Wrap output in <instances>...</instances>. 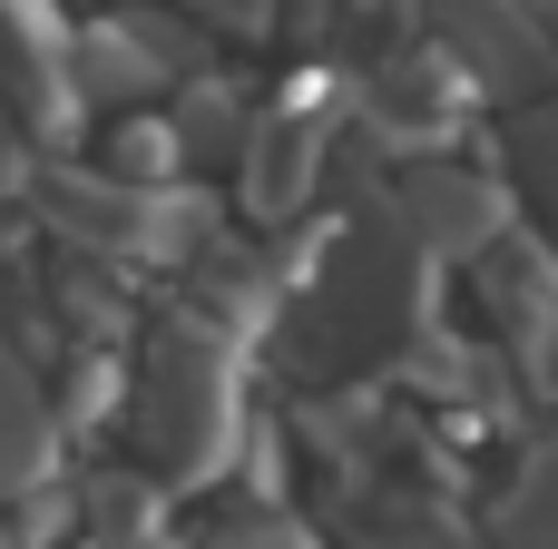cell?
Instances as JSON below:
<instances>
[{
    "label": "cell",
    "mask_w": 558,
    "mask_h": 549,
    "mask_svg": "<svg viewBox=\"0 0 558 549\" xmlns=\"http://www.w3.org/2000/svg\"><path fill=\"white\" fill-rule=\"evenodd\" d=\"M432 324V255L392 226V206H343L294 265L284 295V363L333 393V383H383L402 344Z\"/></svg>",
    "instance_id": "6da1fadb"
},
{
    "label": "cell",
    "mask_w": 558,
    "mask_h": 549,
    "mask_svg": "<svg viewBox=\"0 0 558 549\" xmlns=\"http://www.w3.org/2000/svg\"><path fill=\"white\" fill-rule=\"evenodd\" d=\"M128 432L147 452L157 481L196 491L235 462V432H245V383H235V344L196 334V324H167L147 334V354L128 363Z\"/></svg>",
    "instance_id": "7a4b0ae2"
},
{
    "label": "cell",
    "mask_w": 558,
    "mask_h": 549,
    "mask_svg": "<svg viewBox=\"0 0 558 549\" xmlns=\"http://www.w3.org/2000/svg\"><path fill=\"white\" fill-rule=\"evenodd\" d=\"M39 206V226L69 246V255H108V265H177L206 226V206H177V187H128L108 167H29L20 187Z\"/></svg>",
    "instance_id": "3957f363"
},
{
    "label": "cell",
    "mask_w": 558,
    "mask_h": 549,
    "mask_svg": "<svg viewBox=\"0 0 558 549\" xmlns=\"http://www.w3.org/2000/svg\"><path fill=\"white\" fill-rule=\"evenodd\" d=\"M383 20H412L471 88H490V98H530L539 79L558 69L549 49V20L530 10V0H373Z\"/></svg>",
    "instance_id": "277c9868"
},
{
    "label": "cell",
    "mask_w": 558,
    "mask_h": 549,
    "mask_svg": "<svg viewBox=\"0 0 558 549\" xmlns=\"http://www.w3.org/2000/svg\"><path fill=\"white\" fill-rule=\"evenodd\" d=\"M69 69H78V98L137 108V98H167L177 79H196L206 39H196V20H167V0H128V10H108L98 29L69 39Z\"/></svg>",
    "instance_id": "5b68a950"
},
{
    "label": "cell",
    "mask_w": 558,
    "mask_h": 549,
    "mask_svg": "<svg viewBox=\"0 0 558 549\" xmlns=\"http://www.w3.org/2000/svg\"><path fill=\"white\" fill-rule=\"evenodd\" d=\"M392 226L432 255V265H471L500 226H510V187L490 167H461L441 147H412V167L392 177Z\"/></svg>",
    "instance_id": "8992f818"
},
{
    "label": "cell",
    "mask_w": 558,
    "mask_h": 549,
    "mask_svg": "<svg viewBox=\"0 0 558 549\" xmlns=\"http://www.w3.org/2000/svg\"><path fill=\"white\" fill-rule=\"evenodd\" d=\"M471 275H481L500 363H520L530 383L558 373V246L539 236V226H500V236L471 255Z\"/></svg>",
    "instance_id": "52a82bcc"
},
{
    "label": "cell",
    "mask_w": 558,
    "mask_h": 549,
    "mask_svg": "<svg viewBox=\"0 0 558 549\" xmlns=\"http://www.w3.org/2000/svg\"><path fill=\"white\" fill-rule=\"evenodd\" d=\"M471 98H481V88H471L432 39H412V20H402V39H392L373 69H353V108H363V128H373L383 147H441Z\"/></svg>",
    "instance_id": "ba28073f"
},
{
    "label": "cell",
    "mask_w": 558,
    "mask_h": 549,
    "mask_svg": "<svg viewBox=\"0 0 558 549\" xmlns=\"http://www.w3.org/2000/svg\"><path fill=\"white\" fill-rule=\"evenodd\" d=\"M333 167V108H324V79H304L294 98L255 108L245 118V206L255 226H284Z\"/></svg>",
    "instance_id": "9c48e42d"
},
{
    "label": "cell",
    "mask_w": 558,
    "mask_h": 549,
    "mask_svg": "<svg viewBox=\"0 0 558 549\" xmlns=\"http://www.w3.org/2000/svg\"><path fill=\"white\" fill-rule=\"evenodd\" d=\"M0 108L29 128V147H59L78 128V69L49 0H0Z\"/></svg>",
    "instance_id": "30bf717a"
},
{
    "label": "cell",
    "mask_w": 558,
    "mask_h": 549,
    "mask_svg": "<svg viewBox=\"0 0 558 549\" xmlns=\"http://www.w3.org/2000/svg\"><path fill=\"white\" fill-rule=\"evenodd\" d=\"M49 452H59V413H49L29 354L0 334V501L29 491V481H49Z\"/></svg>",
    "instance_id": "8fae6325"
},
{
    "label": "cell",
    "mask_w": 558,
    "mask_h": 549,
    "mask_svg": "<svg viewBox=\"0 0 558 549\" xmlns=\"http://www.w3.org/2000/svg\"><path fill=\"white\" fill-rule=\"evenodd\" d=\"M343 540L353 549H471V530L432 491H353L343 501Z\"/></svg>",
    "instance_id": "7c38bea8"
},
{
    "label": "cell",
    "mask_w": 558,
    "mask_h": 549,
    "mask_svg": "<svg viewBox=\"0 0 558 549\" xmlns=\"http://www.w3.org/2000/svg\"><path fill=\"white\" fill-rule=\"evenodd\" d=\"M500 540H510V549H558V432L530 452V472L510 481V501H500Z\"/></svg>",
    "instance_id": "4fadbf2b"
},
{
    "label": "cell",
    "mask_w": 558,
    "mask_h": 549,
    "mask_svg": "<svg viewBox=\"0 0 558 549\" xmlns=\"http://www.w3.org/2000/svg\"><path fill=\"white\" fill-rule=\"evenodd\" d=\"M98 167L128 177V187H177V177H186V147H177L167 118H118V138L98 147Z\"/></svg>",
    "instance_id": "5bb4252c"
},
{
    "label": "cell",
    "mask_w": 558,
    "mask_h": 549,
    "mask_svg": "<svg viewBox=\"0 0 558 549\" xmlns=\"http://www.w3.org/2000/svg\"><path fill=\"white\" fill-rule=\"evenodd\" d=\"M510 167H520V187H530V206L558 226V98L539 108H520V128H510Z\"/></svg>",
    "instance_id": "9a60e30c"
},
{
    "label": "cell",
    "mask_w": 558,
    "mask_h": 549,
    "mask_svg": "<svg viewBox=\"0 0 558 549\" xmlns=\"http://www.w3.org/2000/svg\"><path fill=\"white\" fill-rule=\"evenodd\" d=\"M206 549H314V540H304V530H294V521H284L275 501H255V511L216 521V530H206Z\"/></svg>",
    "instance_id": "2e32d148"
},
{
    "label": "cell",
    "mask_w": 558,
    "mask_h": 549,
    "mask_svg": "<svg viewBox=\"0 0 558 549\" xmlns=\"http://www.w3.org/2000/svg\"><path fill=\"white\" fill-rule=\"evenodd\" d=\"M177 20H196V29H226V39H265L275 29V0H167Z\"/></svg>",
    "instance_id": "e0dca14e"
},
{
    "label": "cell",
    "mask_w": 558,
    "mask_h": 549,
    "mask_svg": "<svg viewBox=\"0 0 558 549\" xmlns=\"http://www.w3.org/2000/svg\"><path fill=\"white\" fill-rule=\"evenodd\" d=\"M29 167H39V147H29V128H20V118L0 108V206H10V196L29 187Z\"/></svg>",
    "instance_id": "ac0fdd59"
},
{
    "label": "cell",
    "mask_w": 558,
    "mask_h": 549,
    "mask_svg": "<svg viewBox=\"0 0 558 549\" xmlns=\"http://www.w3.org/2000/svg\"><path fill=\"white\" fill-rule=\"evenodd\" d=\"M88 549H167L157 530H108V540H88Z\"/></svg>",
    "instance_id": "d6986e66"
},
{
    "label": "cell",
    "mask_w": 558,
    "mask_h": 549,
    "mask_svg": "<svg viewBox=\"0 0 558 549\" xmlns=\"http://www.w3.org/2000/svg\"><path fill=\"white\" fill-rule=\"evenodd\" d=\"M10 255H20V226H10V216H0V265H10Z\"/></svg>",
    "instance_id": "ffe728a7"
}]
</instances>
